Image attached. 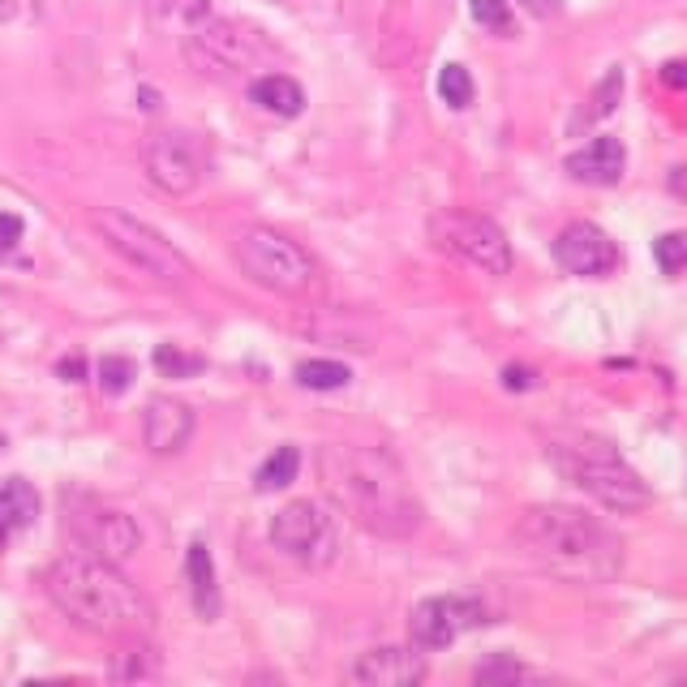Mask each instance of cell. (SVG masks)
<instances>
[{"label": "cell", "mask_w": 687, "mask_h": 687, "mask_svg": "<svg viewBox=\"0 0 687 687\" xmlns=\"http://www.w3.org/2000/svg\"><path fill=\"white\" fill-rule=\"evenodd\" d=\"M56 374H61V378H69V383H78L82 374H86V365H82V357H65V362L56 365Z\"/></svg>", "instance_id": "cell-34"}, {"label": "cell", "mask_w": 687, "mask_h": 687, "mask_svg": "<svg viewBox=\"0 0 687 687\" xmlns=\"http://www.w3.org/2000/svg\"><path fill=\"white\" fill-rule=\"evenodd\" d=\"M138 99H142V108H147V112H155V108H160V95H155V90H147V86H142V95H138Z\"/></svg>", "instance_id": "cell-36"}, {"label": "cell", "mask_w": 687, "mask_h": 687, "mask_svg": "<svg viewBox=\"0 0 687 687\" xmlns=\"http://www.w3.org/2000/svg\"><path fill=\"white\" fill-rule=\"evenodd\" d=\"M90 228L99 233V241L108 245L112 254H121L129 267H138L142 276L160 283H185L190 280V262L172 249V241H163L155 228H147L142 219L125 215V211H112V206H99L90 211Z\"/></svg>", "instance_id": "cell-6"}, {"label": "cell", "mask_w": 687, "mask_h": 687, "mask_svg": "<svg viewBox=\"0 0 687 687\" xmlns=\"http://www.w3.org/2000/svg\"><path fill=\"white\" fill-rule=\"evenodd\" d=\"M473 22L494 35H512V4L507 0H473Z\"/></svg>", "instance_id": "cell-27"}, {"label": "cell", "mask_w": 687, "mask_h": 687, "mask_svg": "<svg viewBox=\"0 0 687 687\" xmlns=\"http://www.w3.org/2000/svg\"><path fill=\"white\" fill-rule=\"evenodd\" d=\"M662 82L675 86V90H687V61H666L662 65Z\"/></svg>", "instance_id": "cell-30"}, {"label": "cell", "mask_w": 687, "mask_h": 687, "mask_svg": "<svg viewBox=\"0 0 687 687\" xmlns=\"http://www.w3.org/2000/svg\"><path fill=\"white\" fill-rule=\"evenodd\" d=\"M151 362H155V369H160L163 378H198L206 369L203 357L198 353H185L181 344H160Z\"/></svg>", "instance_id": "cell-23"}, {"label": "cell", "mask_w": 687, "mask_h": 687, "mask_svg": "<svg viewBox=\"0 0 687 687\" xmlns=\"http://www.w3.org/2000/svg\"><path fill=\"white\" fill-rule=\"evenodd\" d=\"M653 258H657V267H662L666 276H679L687 267V233H666V237H657V241H653Z\"/></svg>", "instance_id": "cell-26"}, {"label": "cell", "mask_w": 687, "mask_h": 687, "mask_svg": "<svg viewBox=\"0 0 687 687\" xmlns=\"http://www.w3.org/2000/svg\"><path fill=\"white\" fill-rule=\"evenodd\" d=\"M439 95H443L447 108H469L473 104V78H469V69L464 65H443V74H439Z\"/></svg>", "instance_id": "cell-25"}, {"label": "cell", "mask_w": 687, "mask_h": 687, "mask_svg": "<svg viewBox=\"0 0 687 687\" xmlns=\"http://www.w3.org/2000/svg\"><path fill=\"white\" fill-rule=\"evenodd\" d=\"M142 168L151 185L181 198V194H194L206 176V147L185 129H155L142 138Z\"/></svg>", "instance_id": "cell-9"}, {"label": "cell", "mask_w": 687, "mask_h": 687, "mask_svg": "<svg viewBox=\"0 0 687 687\" xmlns=\"http://www.w3.org/2000/svg\"><path fill=\"white\" fill-rule=\"evenodd\" d=\"M40 520V490L26 477H4L0 482V541L31 528Z\"/></svg>", "instance_id": "cell-18"}, {"label": "cell", "mask_w": 687, "mask_h": 687, "mask_svg": "<svg viewBox=\"0 0 687 687\" xmlns=\"http://www.w3.org/2000/svg\"><path fill=\"white\" fill-rule=\"evenodd\" d=\"M426 679V657L421 648L412 645H383V648H369L357 657L353 666V684L365 687H412Z\"/></svg>", "instance_id": "cell-14"}, {"label": "cell", "mask_w": 687, "mask_h": 687, "mask_svg": "<svg viewBox=\"0 0 687 687\" xmlns=\"http://www.w3.org/2000/svg\"><path fill=\"white\" fill-rule=\"evenodd\" d=\"M43 584L61 614L90 636H142L151 627L147 598L117 571V563H104L95 555L56 559L47 567Z\"/></svg>", "instance_id": "cell-3"}, {"label": "cell", "mask_w": 687, "mask_h": 687, "mask_svg": "<svg viewBox=\"0 0 687 687\" xmlns=\"http://www.w3.org/2000/svg\"><path fill=\"white\" fill-rule=\"evenodd\" d=\"M276 4H288V9H297L305 18H319L326 4H340V0H276Z\"/></svg>", "instance_id": "cell-31"}, {"label": "cell", "mask_w": 687, "mask_h": 687, "mask_svg": "<svg viewBox=\"0 0 687 687\" xmlns=\"http://www.w3.org/2000/svg\"><path fill=\"white\" fill-rule=\"evenodd\" d=\"M194 439V408L181 405L176 396H155L142 412V443L155 455H176Z\"/></svg>", "instance_id": "cell-15"}, {"label": "cell", "mask_w": 687, "mask_h": 687, "mask_svg": "<svg viewBox=\"0 0 687 687\" xmlns=\"http://www.w3.org/2000/svg\"><path fill=\"white\" fill-rule=\"evenodd\" d=\"M619 95H623V74H619V69H610L607 78H602V86L593 90V99H589V117H593V121L610 117V112H614V104H619Z\"/></svg>", "instance_id": "cell-28"}, {"label": "cell", "mask_w": 687, "mask_h": 687, "mask_svg": "<svg viewBox=\"0 0 687 687\" xmlns=\"http://www.w3.org/2000/svg\"><path fill=\"white\" fill-rule=\"evenodd\" d=\"M623 168H627V151L619 138H593L589 147L567 155V172L580 185H619Z\"/></svg>", "instance_id": "cell-16"}, {"label": "cell", "mask_w": 687, "mask_h": 687, "mask_svg": "<svg viewBox=\"0 0 687 687\" xmlns=\"http://www.w3.org/2000/svg\"><path fill=\"white\" fill-rule=\"evenodd\" d=\"M516 541L533 563L571 584H607L623 571L619 533L567 503H537L520 512Z\"/></svg>", "instance_id": "cell-2"}, {"label": "cell", "mask_w": 687, "mask_h": 687, "mask_svg": "<svg viewBox=\"0 0 687 687\" xmlns=\"http://www.w3.org/2000/svg\"><path fill=\"white\" fill-rule=\"evenodd\" d=\"M185 56L203 69V74H219V78H233L241 69H262L276 47L267 43V35L249 22H237V18H203L190 40H185Z\"/></svg>", "instance_id": "cell-7"}, {"label": "cell", "mask_w": 687, "mask_h": 687, "mask_svg": "<svg viewBox=\"0 0 687 687\" xmlns=\"http://www.w3.org/2000/svg\"><path fill=\"white\" fill-rule=\"evenodd\" d=\"M533 18H555L559 9H563V0H520Z\"/></svg>", "instance_id": "cell-33"}, {"label": "cell", "mask_w": 687, "mask_h": 687, "mask_svg": "<svg viewBox=\"0 0 687 687\" xmlns=\"http://www.w3.org/2000/svg\"><path fill=\"white\" fill-rule=\"evenodd\" d=\"M249 99L262 112L280 117V121H292V117L305 112V90H301V82L288 78V74H262V78H254L249 82Z\"/></svg>", "instance_id": "cell-17"}, {"label": "cell", "mask_w": 687, "mask_h": 687, "mask_svg": "<svg viewBox=\"0 0 687 687\" xmlns=\"http://www.w3.org/2000/svg\"><path fill=\"white\" fill-rule=\"evenodd\" d=\"M555 262L563 267L567 276H580V280H602L619 267V245L610 241L607 228L589 224V219H576L567 224L555 241Z\"/></svg>", "instance_id": "cell-13"}, {"label": "cell", "mask_w": 687, "mask_h": 687, "mask_svg": "<svg viewBox=\"0 0 687 687\" xmlns=\"http://www.w3.org/2000/svg\"><path fill=\"white\" fill-rule=\"evenodd\" d=\"M490 619L482 598H469V593H439V598H426L412 607V619H408V632H412V645L421 653L430 648H447L455 645L464 632L482 627Z\"/></svg>", "instance_id": "cell-11"}, {"label": "cell", "mask_w": 687, "mask_h": 687, "mask_svg": "<svg viewBox=\"0 0 687 687\" xmlns=\"http://www.w3.org/2000/svg\"><path fill=\"white\" fill-rule=\"evenodd\" d=\"M473 679L490 687H507V684H528V679H537V675L528 670L525 662H516L512 653H498V657H490V662H482V666L473 670Z\"/></svg>", "instance_id": "cell-22"}, {"label": "cell", "mask_w": 687, "mask_h": 687, "mask_svg": "<svg viewBox=\"0 0 687 687\" xmlns=\"http://www.w3.org/2000/svg\"><path fill=\"white\" fill-rule=\"evenodd\" d=\"M541 447H546V460L563 473L567 482L576 490H584L607 512L632 516V512H645L653 503V490L645 485V477L602 434H589V430H546Z\"/></svg>", "instance_id": "cell-4"}, {"label": "cell", "mask_w": 687, "mask_h": 687, "mask_svg": "<svg viewBox=\"0 0 687 687\" xmlns=\"http://www.w3.org/2000/svg\"><path fill=\"white\" fill-rule=\"evenodd\" d=\"M69 528L78 537L82 555H95L104 563H125L142 546L133 516H125L117 507H99V503H82V512L69 516Z\"/></svg>", "instance_id": "cell-12"}, {"label": "cell", "mask_w": 687, "mask_h": 687, "mask_svg": "<svg viewBox=\"0 0 687 687\" xmlns=\"http://www.w3.org/2000/svg\"><path fill=\"white\" fill-rule=\"evenodd\" d=\"M670 190H675L679 198H687V168H675V172H670Z\"/></svg>", "instance_id": "cell-35"}, {"label": "cell", "mask_w": 687, "mask_h": 687, "mask_svg": "<svg viewBox=\"0 0 687 687\" xmlns=\"http://www.w3.org/2000/svg\"><path fill=\"white\" fill-rule=\"evenodd\" d=\"M305 391H340L353 383V369L344 362H326V357H314V362H301L297 374H292Z\"/></svg>", "instance_id": "cell-21"}, {"label": "cell", "mask_w": 687, "mask_h": 687, "mask_svg": "<svg viewBox=\"0 0 687 687\" xmlns=\"http://www.w3.org/2000/svg\"><path fill=\"white\" fill-rule=\"evenodd\" d=\"M430 241L451 258L485 271V276H507L512 271V241L490 215L464 211V206H447L430 219Z\"/></svg>", "instance_id": "cell-8"}, {"label": "cell", "mask_w": 687, "mask_h": 687, "mask_svg": "<svg viewBox=\"0 0 687 687\" xmlns=\"http://www.w3.org/2000/svg\"><path fill=\"white\" fill-rule=\"evenodd\" d=\"M233 254H237V267L258 288L276 292L283 301H301V305L323 301L326 280L319 271V262L276 228H245L237 245H233Z\"/></svg>", "instance_id": "cell-5"}, {"label": "cell", "mask_w": 687, "mask_h": 687, "mask_svg": "<svg viewBox=\"0 0 687 687\" xmlns=\"http://www.w3.org/2000/svg\"><path fill=\"white\" fill-rule=\"evenodd\" d=\"M185 580H190L194 614H198L203 623H211V619L219 614V580H215V563H211L203 541H194L190 555H185Z\"/></svg>", "instance_id": "cell-19"}, {"label": "cell", "mask_w": 687, "mask_h": 687, "mask_svg": "<svg viewBox=\"0 0 687 687\" xmlns=\"http://www.w3.org/2000/svg\"><path fill=\"white\" fill-rule=\"evenodd\" d=\"M95 378H99V391L104 396H125L133 387V378H138V365L129 362V357H121V353H112V357L99 362Z\"/></svg>", "instance_id": "cell-24"}, {"label": "cell", "mask_w": 687, "mask_h": 687, "mask_svg": "<svg viewBox=\"0 0 687 687\" xmlns=\"http://www.w3.org/2000/svg\"><path fill=\"white\" fill-rule=\"evenodd\" d=\"M319 477H323L326 498L353 520L357 528L387 537V541H405L412 537L426 512L405 469L396 464V455L378 451V447H353L331 443L319 455Z\"/></svg>", "instance_id": "cell-1"}, {"label": "cell", "mask_w": 687, "mask_h": 687, "mask_svg": "<svg viewBox=\"0 0 687 687\" xmlns=\"http://www.w3.org/2000/svg\"><path fill=\"white\" fill-rule=\"evenodd\" d=\"M297 469H301V451L292 443L276 447V451L262 460V469L254 473V490H258V494H276V490L297 482Z\"/></svg>", "instance_id": "cell-20"}, {"label": "cell", "mask_w": 687, "mask_h": 687, "mask_svg": "<svg viewBox=\"0 0 687 687\" xmlns=\"http://www.w3.org/2000/svg\"><path fill=\"white\" fill-rule=\"evenodd\" d=\"M0 451H4V434H0Z\"/></svg>", "instance_id": "cell-37"}, {"label": "cell", "mask_w": 687, "mask_h": 687, "mask_svg": "<svg viewBox=\"0 0 687 687\" xmlns=\"http://www.w3.org/2000/svg\"><path fill=\"white\" fill-rule=\"evenodd\" d=\"M271 541H276L280 555H288V559H297V563L305 567H326L335 563V555H340L335 520L326 516L319 503H310V498H297L283 512H276Z\"/></svg>", "instance_id": "cell-10"}, {"label": "cell", "mask_w": 687, "mask_h": 687, "mask_svg": "<svg viewBox=\"0 0 687 687\" xmlns=\"http://www.w3.org/2000/svg\"><path fill=\"white\" fill-rule=\"evenodd\" d=\"M22 233H26V224L13 211H0V258H9L22 245Z\"/></svg>", "instance_id": "cell-29"}, {"label": "cell", "mask_w": 687, "mask_h": 687, "mask_svg": "<svg viewBox=\"0 0 687 687\" xmlns=\"http://www.w3.org/2000/svg\"><path fill=\"white\" fill-rule=\"evenodd\" d=\"M503 383H507L512 391H528V387H533V374L520 369V365H507V369H503Z\"/></svg>", "instance_id": "cell-32"}]
</instances>
